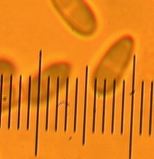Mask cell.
<instances>
[{
    "instance_id": "obj_1",
    "label": "cell",
    "mask_w": 154,
    "mask_h": 159,
    "mask_svg": "<svg viewBox=\"0 0 154 159\" xmlns=\"http://www.w3.org/2000/svg\"><path fill=\"white\" fill-rule=\"evenodd\" d=\"M135 76H136V56H134V57H133V83H132L131 116H130V159L131 158L132 141H133V109H134V94H135Z\"/></svg>"
},
{
    "instance_id": "obj_2",
    "label": "cell",
    "mask_w": 154,
    "mask_h": 159,
    "mask_svg": "<svg viewBox=\"0 0 154 159\" xmlns=\"http://www.w3.org/2000/svg\"><path fill=\"white\" fill-rule=\"evenodd\" d=\"M42 51L39 53V80H38V98H37V117H36V149L37 148L38 132H39V101H40V82H41V66H42Z\"/></svg>"
},
{
    "instance_id": "obj_3",
    "label": "cell",
    "mask_w": 154,
    "mask_h": 159,
    "mask_svg": "<svg viewBox=\"0 0 154 159\" xmlns=\"http://www.w3.org/2000/svg\"><path fill=\"white\" fill-rule=\"evenodd\" d=\"M88 70L89 66L86 67V87H85V104H84V114H83V127H82V141L85 144L86 137V108H87V89H88Z\"/></svg>"
},
{
    "instance_id": "obj_4",
    "label": "cell",
    "mask_w": 154,
    "mask_h": 159,
    "mask_svg": "<svg viewBox=\"0 0 154 159\" xmlns=\"http://www.w3.org/2000/svg\"><path fill=\"white\" fill-rule=\"evenodd\" d=\"M143 101H144V81L141 84V105H140V120H139V135L143 133Z\"/></svg>"
},
{
    "instance_id": "obj_5",
    "label": "cell",
    "mask_w": 154,
    "mask_h": 159,
    "mask_svg": "<svg viewBox=\"0 0 154 159\" xmlns=\"http://www.w3.org/2000/svg\"><path fill=\"white\" fill-rule=\"evenodd\" d=\"M153 83H151V90H150V123H149V135L152 134V118H153Z\"/></svg>"
},
{
    "instance_id": "obj_6",
    "label": "cell",
    "mask_w": 154,
    "mask_h": 159,
    "mask_svg": "<svg viewBox=\"0 0 154 159\" xmlns=\"http://www.w3.org/2000/svg\"><path fill=\"white\" fill-rule=\"evenodd\" d=\"M50 77L48 78V87H47V97H46V131L49 129V105H50Z\"/></svg>"
},
{
    "instance_id": "obj_7",
    "label": "cell",
    "mask_w": 154,
    "mask_h": 159,
    "mask_svg": "<svg viewBox=\"0 0 154 159\" xmlns=\"http://www.w3.org/2000/svg\"><path fill=\"white\" fill-rule=\"evenodd\" d=\"M68 96H69V78L66 79V108H65V120L64 131H67V112H68Z\"/></svg>"
},
{
    "instance_id": "obj_8",
    "label": "cell",
    "mask_w": 154,
    "mask_h": 159,
    "mask_svg": "<svg viewBox=\"0 0 154 159\" xmlns=\"http://www.w3.org/2000/svg\"><path fill=\"white\" fill-rule=\"evenodd\" d=\"M96 89H97V79L95 80L94 84V102H93V132H95V125H96Z\"/></svg>"
},
{
    "instance_id": "obj_9",
    "label": "cell",
    "mask_w": 154,
    "mask_h": 159,
    "mask_svg": "<svg viewBox=\"0 0 154 159\" xmlns=\"http://www.w3.org/2000/svg\"><path fill=\"white\" fill-rule=\"evenodd\" d=\"M116 88H117V80L113 81V97H112V128L111 133L113 134L114 131V114H115V98H116Z\"/></svg>"
},
{
    "instance_id": "obj_10",
    "label": "cell",
    "mask_w": 154,
    "mask_h": 159,
    "mask_svg": "<svg viewBox=\"0 0 154 159\" xmlns=\"http://www.w3.org/2000/svg\"><path fill=\"white\" fill-rule=\"evenodd\" d=\"M31 77H29V98H28V108H27V121L26 130H29V117H30V101H31Z\"/></svg>"
},
{
    "instance_id": "obj_11",
    "label": "cell",
    "mask_w": 154,
    "mask_h": 159,
    "mask_svg": "<svg viewBox=\"0 0 154 159\" xmlns=\"http://www.w3.org/2000/svg\"><path fill=\"white\" fill-rule=\"evenodd\" d=\"M106 80H104V93H103V109L102 120V133H104L105 129V112H106Z\"/></svg>"
},
{
    "instance_id": "obj_12",
    "label": "cell",
    "mask_w": 154,
    "mask_h": 159,
    "mask_svg": "<svg viewBox=\"0 0 154 159\" xmlns=\"http://www.w3.org/2000/svg\"><path fill=\"white\" fill-rule=\"evenodd\" d=\"M125 84L126 81L123 80V104H122V114H121V127H120V133L123 134V118H124V107H125Z\"/></svg>"
},
{
    "instance_id": "obj_13",
    "label": "cell",
    "mask_w": 154,
    "mask_h": 159,
    "mask_svg": "<svg viewBox=\"0 0 154 159\" xmlns=\"http://www.w3.org/2000/svg\"><path fill=\"white\" fill-rule=\"evenodd\" d=\"M78 85H79V79L76 81V95H75V115H74V128L73 131H77V100H78Z\"/></svg>"
},
{
    "instance_id": "obj_14",
    "label": "cell",
    "mask_w": 154,
    "mask_h": 159,
    "mask_svg": "<svg viewBox=\"0 0 154 159\" xmlns=\"http://www.w3.org/2000/svg\"><path fill=\"white\" fill-rule=\"evenodd\" d=\"M59 79L57 80V87H56V109H55V131H57V120H58V107H59Z\"/></svg>"
},
{
    "instance_id": "obj_15",
    "label": "cell",
    "mask_w": 154,
    "mask_h": 159,
    "mask_svg": "<svg viewBox=\"0 0 154 159\" xmlns=\"http://www.w3.org/2000/svg\"><path fill=\"white\" fill-rule=\"evenodd\" d=\"M21 90H22V77H20V99H19V114H18V126L17 129H20V104H21Z\"/></svg>"
}]
</instances>
